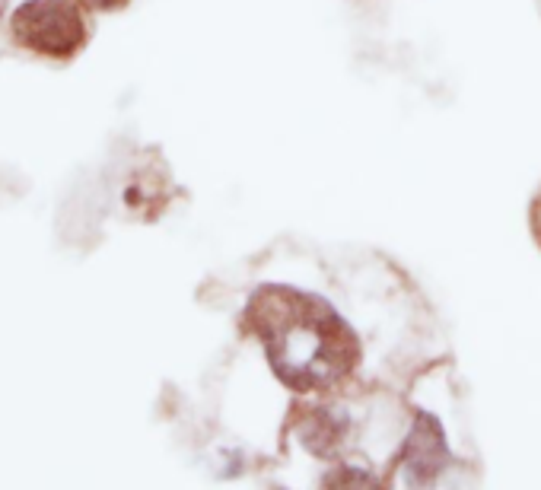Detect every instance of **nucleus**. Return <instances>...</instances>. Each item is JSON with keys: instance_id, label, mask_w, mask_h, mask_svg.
Segmentation results:
<instances>
[{"instance_id": "nucleus-6", "label": "nucleus", "mask_w": 541, "mask_h": 490, "mask_svg": "<svg viewBox=\"0 0 541 490\" xmlns=\"http://www.w3.org/2000/svg\"><path fill=\"white\" fill-rule=\"evenodd\" d=\"M90 4H96V7H121L125 0H90Z\"/></svg>"}, {"instance_id": "nucleus-1", "label": "nucleus", "mask_w": 541, "mask_h": 490, "mask_svg": "<svg viewBox=\"0 0 541 490\" xmlns=\"http://www.w3.org/2000/svg\"><path fill=\"white\" fill-rule=\"evenodd\" d=\"M249 325L265 344L274 376L293 392H325L360 363L354 328L316 293L284 284L261 287L249 300Z\"/></svg>"}, {"instance_id": "nucleus-3", "label": "nucleus", "mask_w": 541, "mask_h": 490, "mask_svg": "<svg viewBox=\"0 0 541 490\" xmlns=\"http://www.w3.org/2000/svg\"><path fill=\"white\" fill-rule=\"evenodd\" d=\"M401 462H405V478L414 484H427V481L443 475V468L449 462V449H446L440 424H436L427 411L417 414L411 440H408L405 455H401Z\"/></svg>"}, {"instance_id": "nucleus-5", "label": "nucleus", "mask_w": 541, "mask_h": 490, "mask_svg": "<svg viewBox=\"0 0 541 490\" xmlns=\"http://www.w3.org/2000/svg\"><path fill=\"white\" fill-rule=\"evenodd\" d=\"M325 484H376L370 471H357V468H344V471H331Z\"/></svg>"}, {"instance_id": "nucleus-2", "label": "nucleus", "mask_w": 541, "mask_h": 490, "mask_svg": "<svg viewBox=\"0 0 541 490\" xmlns=\"http://www.w3.org/2000/svg\"><path fill=\"white\" fill-rule=\"evenodd\" d=\"M10 26L16 42L48 58H71L86 35L74 0H26L13 13Z\"/></svg>"}, {"instance_id": "nucleus-7", "label": "nucleus", "mask_w": 541, "mask_h": 490, "mask_svg": "<svg viewBox=\"0 0 541 490\" xmlns=\"http://www.w3.org/2000/svg\"><path fill=\"white\" fill-rule=\"evenodd\" d=\"M535 226H538V233H541V198H538V204H535Z\"/></svg>"}, {"instance_id": "nucleus-4", "label": "nucleus", "mask_w": 541, "mask_h": 490, "mask_svg": "<svg viewBox=\"0 0 541 490\" xmlns=\"http://www.w3.org/2000/svg\"><path fill=\"white\" fill-rule=\"evenodd\" d=\"M347 433V417L344 414H331V411H312L309 414V424H306V436H303V443L312 449V452H331L338 443H341V436Z\"/></svg>"}]
</instances>
